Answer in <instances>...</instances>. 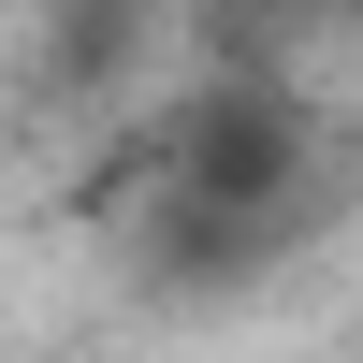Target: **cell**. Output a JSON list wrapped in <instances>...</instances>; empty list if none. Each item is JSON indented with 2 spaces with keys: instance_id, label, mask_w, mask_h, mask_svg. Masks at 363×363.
<instances>
[{
  "instance_id": "obj_1",
  "label": "cell",
  "mask_w": 363,
  "mask_h": 363,
  "mask_svg": "<svg viewBox=\"0 0 363 363\" xmlns=\"http://www.w3.org/2000/svg\"><path fill=\"white\" fill-rule=\"evenodd\" d=\"M145 291H247L363 203V116L306 73H189L145 116Z\"/></svg>"
},
{
  "instance_id": "obj_2",
  "label": "cell",
  "mask_w": 363,
  "mask_h": 363,
  "mask_svg": "<svg viewBox=\"0 0 363 363\" xmlns=\"http://www.w3.org/2000/svg\"><path fill=\"white\" fill-rule=\"evenodd\" d=\"M189 15V0H58L44 29V102L58 116H116L145 73H160V29Z\"/></svg>"
},
{
  "instance_id": "obj_3",
  "label": "cell",
  "mask_w": 363,
  "mask_h": 363,
  "mask_svg": "<svg viewBox=\"0 0 363 363\" xmlns=\"http://www.w3.org/2000/svg\"><path fill=\"white\" fill-rule=\"evenodd\" d=\"M335 44H363V0H349V29H335Z\"/></svg>"
}]
</instances>
